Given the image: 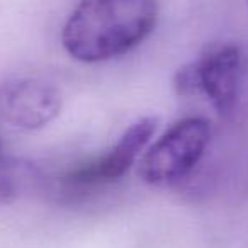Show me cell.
<instances>
[{
	"mask_svg": "<svg viewBox=\"0 0 248 248\" xmlns=\"http://www.w3.org/2000/svg\"><path fill=\"white\" fill-rule=\"evenodd\" d=\"M156 17L155 0H83L63 26V48L78 62H106L141 45Z\"/></svg>",
	"mask_w": 248,
	"mask_h": 248,
	"instance_id": "cell-1",
	"label": "cell"
},
{
	"mask_svg": "<svg viewBox=\"0 0 248 248\" xmlns=\"http://www.w3.org/2000/svg\"><path fill=\"white\" fill-rule=\"evenodd\" d=\"M211 126L202 117H186L165 131L145 153L138 175L152 186H167L187 177L204 156Z\"/></svg>",
	"mask_w": 248,
	"mask_h": 248,
	"instance_id": "cell-2",
	"label": "cell"
},
{
	"mask_svg": "<svg viewBox=\"0 0 248 248\" xmlns=\"http://www.w3.org/2000/svg\"><path fill=\"white\" fill-rule=\"evenodd\" d=\"M243 60L236 45H216L207 48L199 60L182 66L175 73L173 87L182 97L204 93L214 109L226 116L234 109L241 92Z\"/></svg>",
	"mask_w": 248,
	"mask_h": 248,
	"instance_id": "cell-3",
	"label": "cell"
},
{
	"mask_svg": "<svg viewBox=\"0 0 248 248\" xmlns=\"http://www.w3.org/2000/svg\"><path fill=\"white\" fill-rule=\"evenodd\" d=\"M156 117H141L129 126L119 141L99 158L82 163L58 177V194L66 199L83 197L90 190L114 184L131 169L156 131Z\"/></svg>",
	"mask_w": 248,
	"mask_h": 248,
	"instance_id": "cell-4",
	"label": "cell"
},
{
	"mask_svg": "<svg viewBox=\"0 0 248 248\" xmlns=\"http://www.w3.org/2000/svg\"><path fill=\"white\" fill-rule=\"evenodd\" d=\"M62 110V93L38 77H14L0 87V117L12 128L39 129Z\"/></svg>",
	"mask_w": 248,
	"mask_h": 248,
	"instance_id": "cell-5",
	"label": "cell"
},
{
	"mask_svg": "<svg viewBox=\"0 0 248 248\" xmlns=\"http://www.w3.org/2000/svg\"><path fill=\"white\" fill-rule=\"evenodd\" d=\"M32 179L31 169L17 160L0 153V204L12 202L21 196L26 184Z\"/></svg>",
	"mask_w": 248,
	"mask_h": 248,
	"instance_id": "cell-6",
	"label": "cell"
},
{
	"mask_svg": "<svg viewBox=\"0 0 248 248\" xmlns=\"http://www.w3.org/2000/svg\"><path fill=\"white\" fill-rule=\"evenodd\" d=\"M241 90L248 95V60L243 63V77H241Z\"/></svg>",
	"mask_w": 248,
	"mask_h": 248,
	"instance_id": "cell-7",
	"label": "cell"
},
{
	"mask_svg": "<svg viewBox=\"0 0 248 248\" xmlns=\"http://www.w3.org/2000/svg\"><path fill=\"white\" fill-rule=\"evenodd\" d=\"M0 153H2V141H0Z\"/></svg>",
	"mask_w": 248,
	"mask_h": 248,
	"instance_id": "cell-8",
	"label": "cell"
}]
</instances>
